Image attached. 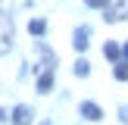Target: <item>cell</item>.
Returning <instances> with one entry per match:
<instances>
[{"label": "cell", "instance_id": "6da1fadb", "mask_svg": "<svg viewBox=\"0 0 128 125\" xmlns=\"http://www.w3.org/2000/svg\"><path fill=\"white\" fill-rule=\"evenodd\" d=\"M128 19V0H119V3L106 6V22H122Z\"/></svg>", "mask_w": 128, "mask_h": 125}, {"label": "cell", "instance_id": "7a4b0ae2", "mask_svg": "<svg viewBox=\"0 0 128 125\" xmlns=\"http://www.w3.org/2000/svg\"><path fill=\"white\" fill-rule=\"evenodd\" d=\"M10 41H12V22L0 12V50H6L10 47Z\"/></svg>", "mask_w": 128, "mask_h": 125}, {"label": "cell", "instance_id": "3957f363", "mask_svg": "<svg viewBox=\"0 0 128 125\" xmlns=\"http://www.w3.org/2000/svg\"><path fill=\"white\" fill-rule=\"evenodd\" d=\"M31 116H34V112H31L28 106H16V110H12V125H31Z\"/></svg>", "mask_w": 128, "mask_h": 125}, {"label": "cell", "instance_id": "277c9868", "mask_svg": "<svg viewBox=\"0 0 128 125\" xmlns=\"http://www.w3.org/2000/svg\"><path fill=\"white\" fill-rule=\"evenodd\" d=\"M81 116L91 119V122H100V119H103V110H100L97 103H88V100H84V103H81Z\"/></svg>", "mask_w": 128, "mask_h": 125}, {"label": "cell", "instance_id": "5b68a950", "mask_svg": "<svg viewBox=\"0 0 128 125\" xmlns=\"http://www.w3.org/2000/svg\"><path fill=\"white\" fill-rule=\"evenodd\" d=\"M88 38H91V28H84V25H81V28H75V50H88V44H91V41H88Z\"/></svg>", "mask_w": 128, "mask_h": 125}, {"label": "cell", "instance_id": "8992f818", "mask_svg": "<svg viewBox=\"0 0 128 125\" xmlns=\"http://www.w3.org/2000/svg\"><path fill=\"white\" fill-rule=\"evenodd\" d=\"M50 88H53V69L47 66V69L41 72V78H38V91H41V94H47Z\"/></svg>", "mask_w": 128, "mask_h": 125}, {"label": "cell", "instance_id": "52a82bcc", "mask_svg": "<svg viewBox=\"0 0 128 125\" xmlns=\"http://www.w3.org/2000/svg\"><path fill=\"white\" fill-rule=\"evenodd\" d=\"M103 56H106V60H112V62H116L119 56H122V50H119V44H116V41H110V44L103 47Z\"/></svg>", "mask_w": 128, "mask_h": 125}, {"label": "cell", "instance_id": "ba28073f", "mask_svg": "<svg viewBox=\"0 0 128 125\" xmlns=\"http://www.w3.org/2000/svg\"><path fill=\"white\" fill-rule=\"evenodd\" d=\"M112 75H116L119 81H128V60H122V62H116V69H112Z\"/></svg>", "mask_w": 128, "mask_h": 125}, {"label": "cell", "instance_id": "9c48e42d", "mask_svg": "<svg viewBox=\"0 0 128 125\" xmlns=\"http://www.w3.org/2000/svg\"><path fill=\"white\" fill-rule=\"evenodd\" d=\"M28 31H31V34H44V31H47V22H44V19H31Z\"/></svg>", "mask_w": 128, "mask_h": 125}, {"label": "cell", "instance_id": "30bf717a", "mask_svg": "<svg viewBox=\"0 0 128 125\" xmlns=\"http://www.w3.org/2000/svg\"><path fill=\"white\" fill-rule=\"evenodd\" d=\"M75 75H78V78L91 75V62H88V60H78V62H75Z\"/></svg>", "mask_w": 128, "mask_h": 125}, {"label": "cell", "instance_id": "8fae6325", "mask_svg": "<svg viewBox=\"0 0 128 125\" xmlns=\"http://www.w3.org/2000/svg\"><path fill=\"white\" fill-rule=\"evenodd\" d=\"M88 6H94V10H103V6H110V0H84Z\"/></svg>", "mask_w": 128, "mask_h": 125}, {"label": "cell", "instance_id": "7c38bea8", "mask_svg": "<svg viewBox=\"0 0 128 125\" xmlns=\"http://www.w3.org/2000/svg\"><path fill=\"white\" fill-rule=\"evenodd\" d=\"M122 60H128V44H125V47H122Z\"/></svg>", "mask_w": 128, "mask_h": 125}, {"label": "cell", "instance_id": "4fadbf2b", "mask_svg": "<svg viewBox=\"0 0 128 125\" xmlns=\"http://www.w3.org/2000/svg\"><path fill=\"white\" fill-rule=\"evenodd\" d=\"M3 116H6V112H3V110H0V122H3Z\"/></svg>", "mask_w": 128, "mask_h": 125}]
</instances>
